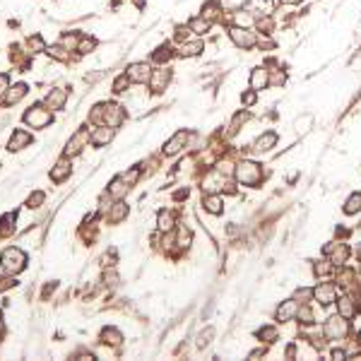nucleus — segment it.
<instances>
[{
	"label": "nucleus",
	"instance_id": "1",
	"mask_svg": "<svg viewBox=\"0 0 361 361\" xmlns=\"http://www.w3.org/2000/svg\"><path fill=\"white\" fill-rule=\"evenodd\" d=\"M24 265H27V255L22 248H5L2 255H0V268L5 272H10V274H17V272L24 270Z\"/></svg>",
	"mask_w": 361,
	"mask_h": 361
},
{
	"label": "nucleus",
	"instance_id": "2",
	"mask_svg": "<svg viewBox=\"0 0 361 361\" xmlns=\"http://www.w3.org/2000/svg\"><path fill=\"white\" fill-rule=\"evenodd\" d=\"M53 121V113H51V108L41 106V104H36L32 106L27 113H24V123H29L32 128H46L48 123Z\"/></svg>",
	"mask_w": 361,
	"mask_h": 361
},
{
	"label": "nucleus",
	"instance_id": "3",
	"mask_svg": "<svg viewBox=\"0 0 361 361\" xmlns=\"http://www.w3.org/2000/svg\"><path fill=\"white\" fill-rule=\"evenodd\" d=\"M236 179L241 180V183H246V185H255L260 180V166L253 162L238 164L236 166Z\"/></svg>",
	"mask_w": 361,
	"mask_h": 361
},
{
	"label": "nucleus",
	"instance_id": "4",
	"mask_svg": "<svg viewBox=\"0 0 361 361\" xmlns=\"http://www.w3.org/2000/svg\"><path fill=\"white\" fill-rule=\"evenodd\" d=\"M91 140V133L87 130V128H82V130H77L75 135L70 137V142H68V147H65V157H72V154H80L82 152V147Z\"/></svg>",
	"mask_w": 361,
	"mask_h": 361
},
{
	"label": "nucleus",
	"instance_id": "5",
	"mask_svg": "<svg viewBox=\"0 0 361 361\" xmlns=\"http://www.w3.org/2000/svg\"><path fill=\"white\" fill-rule=\"evenodd\" d=\"M152 68H149V63H133L130 68L126 70V75L130 77V82H137V85H142V82H149V77H152Z\"/></svg>",
	"mask_w": 361,
	"mask_h": 361
},
{
	"label": "nucleus",
	"instance_id": "6",
	"mask_svg": "<svg viewBox=\"0 0 361 361\" xmlns=\"http://www.w3.org/2000/svg\"><path fill=\"white\" fill-rule=\"evenodd\" d=\"M229 36H231V41H234L238 48H251L253 44H255V34L248 32V29H243V27H231Z\"/></svg>",
	"mask_w": 361,
	"mask_h": 361
},
{
	"label": "nucleus",
	"instance_id": "7",
	"mask_svg": "<svg viewBox=\"0 0 361 361\" xmlns=\"http://www.w3.org/2000/svg\"><path fill=\"white\" fill-rule=\"evenodd\" d=\"M123 118H126V113H123V108L118 106V104H106L104 106V123L111 128H118L123 123Z\"/></svg>",
	"mask_w": 361,
	"mask_h": 361
},
{
	"label": "nucleus",
	"instance_id": "8",
	"mask_svg": "<svg viewBox=\"0 0 361 361\" xmlns=\"http://www.w3.org/2000/svg\"><path fill=\"white\" fill-rule=\"evenodd\" d=\"M335 287L332 284H318V287L313 289V296H316V301L318 304H323V306H327V304H332L335 301Z\"/></svg>",
	"mask_w": 361,
	"mask_h": 361
},
{
	"label": "nucleus",
	"instance_id": "9",
	"mask_svg": "<svg viewBox=\"0 0 361 361\" xmlns=\"http://www.w3.org/2000/svg\"><path fill=\"white\" fill-rule=\"evenodd\" d=\"M70 171H72V166H70V162H68V157H63V159L53 166V171H51V180H53V183H63V180L70 176Z\"/></svg>",
	"mask_w": 361,
	"mask_h": 361
},
{
	"label": "nucleus",
	"instance_id": "10",
	"mask_svg": "<svg viewBox=\"0 0 361 361\" xmlns=\"http://www.w3.org/2000/svg\"><path fill=\"white\" fill-rule=\"evenodd\" d=\"M344 332H347L344 318H330V320L325 323V335H327V337H342Z\"/></svg>",
	"mask_w": 361,
	"mask_h": 361
},
{
	"label": "nucleus",
	"instance_id": "11",
	"mask_svg": "<svg viewBox=\"0 0 361 361\" xmlns=\"http://www.w3.org/2000/svg\"><path fill=\"white\" fill-rule=\"evenodd\" d=\"M270 82V75H268V70L265 68H255V70L251 72V90H265V85Z\"/></svg>",
	"mask_w": 361,
	"mask_h": 361
},
{
	"label": "nucleus",
	"instance_id": "12",
	"mask_svg": "<svg viewBox=\"0 0 361 361\" xmlns=\"http://www.w3.org/2000/svg\"><path fill=\"white\" fill-rule=\"evenodd\" d=\"M169 80H171V72L169 70H154L152 77H149V85H152L154 91H162V90H166V82Z\"/></svg>",
	"mask_w": 361,
	"mask_h": 361
},
{
	"label": "nucleus",
	"instance_id": "13",
	"mask_svg": "<svg viewBox=\"0 0 361 361\" xmlns=\"http://www.w3.org/2000/svg\"><path fill=\"white\" fill-rule=\"evenodd\" d=\"M111 137H113V128H111V126L91 130V142L96 144V147H104L106 142H111Z\"/></svg>",
	"mask_w": 361,
	"mask_h": 361
},
{
	"label": "nucleus",
	"instance_id": "14",
	"mask_svg": "<svg viewBox=\"0 0 361 361\" xmlns=\"http://www.w3.org/2000/svg\"><path fill=\"white\" fill-rule=\"evenodd\" d=\"M296 313H299L296 301H287V304H282V306L277 308V320H279V323H287V320H291Z\"/></svg>",
	"mask_w": 361,
	"mask_h": 361
},
{
	"label": "nucleus",
	"instance_id": "15",
	"mask_svg": "<svg viewBox=\"0 0 361 361\" xmlns=\"http://www.w3.org/2000/svg\"><path fill=\"white\" fill-rule=\"evenodd\" d=\"M185 140H188V133H185V130H180V133H176V135H174V137H171V140L166 142L164 152H166V154H176L180 147L185 144Z\"/></svg>",
	"mask_w": 361,
	"mask_h": 361
},
{
	"label": "nucleus",
	"instance_id": "16",
	"mask_svg": "<svg viewBox=\"0 0 361 361\" xmlns=\"http://www.w3.org/2000/svg\"><path fill=\"white\" fill-rule=\"evenodd\" d=\"M65 99H68V91L65 90H53L46 96V106L48 108H63L65 106Z\"/></svg>",
	"mask_w": 361,
	"mask_h": 361
},
{
	"label": "nucleus",
	"instance_id": "17",
	"mask_svg": "<svg viewBox=\"0 0 361 361\" xmlns=\"http://www.w3.org/2000/svg\"><path fill=\"white\" fill-rule=\"evenodd\" d=\"M24 94H27V85H24V82H19V85H15V87H10V90H7V94H5V104H7V106L17 104Z\"/></svg>",
	"mask_w": 361,
	"mask_h": 361
},
{
	"label": "nucleus",
	"instance_id": "18",
	"mask_svg": "<svg viewBox=\"0 0 361 361\" xmlns=\"http://www.w3.org/2000/svg\"><path fill=\"white\" fill-rule=\"evenodd\" d=\"M32 142V135L29 133H24V130H15V135H12V140H10V149L15 152V149H22V147H27V144Z\"/></svg>",
	"mask_w": 361,
	"mask_h": 361
},
{
	"label": "nucleus",
	"instance_id": "19",
	"mask_svg": "<svg viewBox=\"0 0 361 361\" xmlns=\"http://www.w3.org/2000/svg\"><path fill=\"white\" fill-rule=\"evenodd\" d=\"M128 212H130V210H128L126 202H116L113 210L108 212V222H111V224H118V222H123L128 217Z\"/></svg>",
	"mask_w": 361,
	"mask_h": 361
},
{
	"label": "nucleus",
	"instance_id": "20",
	"mask_svg": "<svg viewBox=\"0 0 361 361\" xmlns=\"http://www.w3.org/2000/svg\"><path fill=\"white\" fill-rule=\"evenodd\" d=\"M274 142H277V135H274V133H265V135H260V137L255 140L253 147H255L258 152H268V149L274 147Z\"/></svg>",
	"mask_w": 361,
	"mask_h": 361
},
{
	"label": "nucleus",
	"instance_id": "21",
	"mask_svg": "<svg viewBox=\"0 0 361 361\" xmlns=\"http://www.w3.org/2000/svg\"><path fill=\"white\" fill-rule=\"evenodd\" d=\"M210 27H212V22H210V19H205V17H195V19H190V22H188V29H190V32H195V34H207V32H210Z\"/></svg>",
	"mask_w": 361,
	"mask_h": 361
},
{
	"label": "nucleus",
	"instance_id": "22",
	"mask_svg": "<svg viewBox=\"0 0 361 361\" xmlns=\"http://www.w3.org/2000/svg\"><path fill=\"white\" fill-rule=\"evenodd\" d=\"M251 10L255 15H270L274 5H272V0H251Z\"/></svg>",
	"mask_w": 361,
	"mask_h": 361
},
{
	"label": "nucleus",
	"instance_id": "23",
	"mask_svg": "<svg viewBox=\"0 0 361 361\" xmlns=\"http://www.w3.org/2000/svg\"><path fill=\"white\" fill-rule=\"evenodd\" d=\"M157 222H159V229H162V231H171V229H174V222H176V217L171 215L169 210H162Z\"/></svg>",
	"mask_w": 361,
	"mask_h": 361
},
{
	"label": "nucleus",
	"instance_id": "24",
	"mask_svg": "<svg viewBox=\"0 0 361 361\" xmlns=\"http://www.w3.org/2000/svg\"><path fill=\"white\" fill-rule=\"evenodd\" d=\"M15 219H17V215H5L0 219V236H10L15 231V224H12Z\"/></svg>",
	"mask_w": 361,
	"mask_h": 361
},
{
	"label": "nucleus",
	"instance_id": "25",
	"mask_svg": "<svg viewBox=\"0 0 361 361\" xmlns=\"http://www.w3.org/2000/svg\"><path fill=\"white\" fill-rule=\"evenodd\" d=\"M101 340H104V344H121V332L116 327H104Z\"/></svg>",
	"mask_w": 361,
	"mask_h": 361
},
{
	"label": "nucleus",
	"instance_id": "26",
	"mask_svg": "<svg viewBox=\"0 0 361 361\" xmlns=\"http://www.w3.org/2000/svg\"><path fill=\"white\" fill-rule=\"evenodd\" d=\"M361 210V193H354L352 198L347 200V205H344V212L347 215H357Z\"/></svg>",
	"mask_w": 361,
	"mask_h": 361
},
{
	"label": "nucleus",
	"instance_id": "27",
	"mask_svg": "<svg viewBox=\"0 0 361 361\" xmlns=\"http://www.w3.org/2000/svg\"><path fill=\"white\" fill-rule=\"evenodd\" d=\"M202 17L210 19V22H215V19L219 17V5H217V2H205V5H202Z\"/></svg>",
	"mask_w": 361,
	"mask_h": 361
},
{
	"label": "nucleus",
	"instance_id": "28",
	"mask_svg": "<svg viewBox=\"0 0 361 361\" xmlns=\"http://www.w3.org/2000/svg\"><path fill=\"white\" fill-rule=\"evenodd\" d=\"M128 190V183L123 180V176H118V179H113V183H111V188H108V193H113L116 198H121L123 193Z\"/></svg>",
	"mask_w": 361,
	"mask_h": 361
},
{
	"label": "nucleus",
	"instance_id": "29",
	"mask_svg": "<svg viewBox=\"0 0 361 361\" xmlns=\"http://www.w3.org/2000/svg\"><path fill=\"white\" fill-rule=\"evenodd\" d=\"M202 51V41H185L183 44V48H180V55H198Z\"/></svg>",
	"mask_w": 361,
	"mask_h": 361
},
{
	"label": "nucleus",
	"instance_id": "30",
	"mask_svg": "<svg viewBox=\"0 0 361 361\" xmlns=\"http://www.w3.org/2000/svg\"><path fill=\"white\" fill-rule=\"evenodd\" d=\"M205 210H210L212 215H219L222 212V198H217V195L205 198Z\"/></svg>",
	"mask_w": 361,
	"mask_h": 361
},
{
	"label": "nucleus",
	"instance_id": "31",
	"mask_svg": "<svg viewBox=\"0 0 361 361\" xmlns=\"http://www.w3.org/2000/svg\"><path fill=\"white\" fill-rule=\"evenodd\" d=\"M94 46H96V41H94L91 36H82L80 44H77V51H80V53H90Z\"/></svg>",
	"mask_w": 361,
	"mask_h": 361
},
{
	"label": "nucleus",
	"instance_id": "32",
	"mask_svg": "<svg viewBox=\"0 0 361 361\" xmlns=\"http://www.w3.org/2000/svg\"><path fill=\"white\" fill-rule=\"evenodd\" d=\"M27 44H29V48H32L34 53H39V51H46V44H44V39H41L39 34L29 36V41H27Z\"/></svg>",
	"mask_w": 361,
	"mask_h": 361
},
{
	"label": "nucleus",
	"instance_id": "33",
	"mask_svg": "<svg viewBox=\"0 0 361 361\" xmlns=\"http://www.w3.org/2000/svg\"><path fill=\"white\" fill-rule=\"evenodd\" d=\"M128 82H130V77H128V75H121V77H116V80H113V91H116V94L126 91Z\"/></svg>",
	"mask_w": 361,
	"mask_h": 361
},
{
	"label": "nucleus",
	"instance_id": "34",
	"mask_svg": "<svg viewBox=\"0 0 361 361\" xmlns=\"http://www.w3.org/2000/svg\"><path fill=\"white\" fill-rule=\"evenodd\" d=\"M340 313H342L344 318H352V316H354V308H352V301H349V299H342V301H340Z\"/></svg>",
	"mask_w": 361,
	"mask_h": 361
},
{
	"label": "nucleus",
	"instance_id": "35",
	"mask_svg": "<svg viewBox=\"0 0 361 361\" xmlns=\"http://www.w3.org/2000/svg\"><path fill=\"white\" fill-rule=\"evenodd\" d=\"M17 282H15V274H5V277H0V291H5V289H10V287H15Z\"/></svg>",
	"mask_w": 361,
	"mask_h": 361
},
{
	"label": "nucleus",
	"instance_id": "36",
	"mask_svg": "<svg viewBox=\"0 0 361 361\" xmlns=\"http://www.w3.org/2000/svg\"><path fill=\"white\" fill-rule=\"evenodd\" d=\"M296 316H299V320H301V323H306V325L313 323V311H311V308H301Z\"/></svg>",
	"mask_w": 361,
	"mask_h": 361
},
{
	"label": "nucleus",
	"instance_id": "37",
	"mask_svg": "<svg viewBox=\"0 0 361 361\" xmlns=\"http://www.w3.org/2000/svg\"><path fill=\"white\" fill-rule=\"evenodd\" d=\"M347 255H349L347 246H340V248H337V253L332 255V263H337V265H340V263H344V260H347Z\"/></svg>",
	"mask_w": 361,
	"mask_h": 361
},
{
	"label": "nucleus",
	"instance_id": "38",
	"mask_svg": "<svg viewBox=\"0 0 361 361\" xmlns=\"http://www.w3.org/2000/svg\"><path fill=\"white\" fill-rule=\"evenodd\" d=\"M222 2V7H226V10H238L241 5H246V0H219Z\"/></svg>",
	"mask_w": 361,
	"mask_h": 361
},
{
	"label": "nucleus",
	"instance_id": "39",
	"mask_svg": "<svg viewBox=\"0 0 361 361\" xmlns=\"http://www.w3.org/2000/svg\"><path fill=\"white\" fill-rule=\"evenodd\" d=\"M258 335H260V337H268V342L277 340V330H274V327H263V330H260Z\"/></svg>",
	"mask_w": 361,
	"mask_h": 361
},
{
	"label": "nucleus",
	"instance_id": "40",
	"mask_svg": "<svg viewBox=\"0 0 361 361\" xmlns=\"http://www.w3.org/2000/svg\"><path fill=\"white\" fill-rule=\"evenodd\" d=\"M7 90H10V77L7 75H0V99L7 94Z\"/></svg>",
	"mask_w": 361,
	"mask_h": 361
},
{
	"label": "nucleus",
	"instance_id": "41",
	"mask_svg": "<svg viewBox=\"0 0 361 361\" xmlns=\"http://www.w3.org/2000/svg\"><path fill=\"white\" fill-rule=\"evenodd\" d=\"M41 202H44V193L39 190V193H34V195L29 198V202H27V207H39Z\"/></svg>",
	"mask_w": 361,
	"mask_h": 361
},
{
	"label": "nucleus",
	"instance_id": "42",
	"mask_svg": "<svg viewBox=\"0 0 361 361\" xmlns=\"http://www.w3.org/2000/svg\"><path fill=\"white\" fill-rule=\"evenodd\" d=\"M241 101H243L246 106H253V104H255V90L248 91V94H243V96H241Z\"/></svg>",
	"mask_w": 361,
	"mask_h": 361
},
{
	"label": "nucleus",
	"instance_id": "43",
	"mask_svg": "<svg viewBox=\"0 0 361 361\" xmlns=\"http://www.w3.org/2000/svg\"><path fill=\"white\" fill-rule=\"evenodd\" d=\"M344 357H347L344 349H335V352H332V359H344Z\"/></svg>",
	"mask_w": 361,
	"mask_h": 361
},
{
	"label": "nucleus",
	"instance_id": "44",
	"mask_svg": "<svg viewBox=\"0 0 361 361\" xmlns=\"http://www.w3.org/2000/svg\"><path fill=\"white\" fill-rule=\"evenodd\" d=\"M282 2H301V0H282Z\"/></svg>",
	"mask_w": 361,
	"mask_h": 361
},
{
	"label": "nucleus",
	"instance_id": "45",
	"mask_svg": "<svg viewBox=\"0 0 361 361\" xmlns=\"http://www.w3.org/2000/svg\"><path fill=\"white\" fill-rule=\"evenodd\" d=\"M0 335H2V323H0Z\"/></svg>",
	"mask_w": 361,
	"mask_h": 361
}]
</instances>
